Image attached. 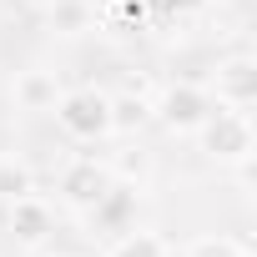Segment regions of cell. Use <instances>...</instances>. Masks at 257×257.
<instances>
[{"mask_svg": "<svg viewBox=\"0 0 257 257\" xmlns=\"http://www.w3.org/2000/svg\"><path fill=\"white\" fill-rule=\"evenodd\" d=\"M187 257H247V247L232 242V237H197L187 247Z\"/></svg>", "mask_w": 257, "mask_h": 257, "instance_id": "cell-12", "label": "cell"}, {"mask_svg": "<svg viewBox=\"0 0 257 257\" xmlns=\"http://www.w3.org/2000/svg\"><path fill=\"white\" fill-rule=\"evenodd\" d=\"M212 91H217L222 106L247 111V106L257 101V61H252V56H227V61L217 66V76H212Z\"/></svg>", "mask_w": 257, "mask_h": 257, "instance_id": "cell-5", "label": "cell"}, {"mask_svg": "<svg viewBox=\"0 0 257 257\" xmlns=\"http://www.w3.org/2000/svg\"><path fill=\"white\" fill-rule=\"evenodd\" d=\"M197 137H202V152L217 162V167H242L252 162V121L247 111H212L202 126H197Z\"/></svg>", "mask_w": 257, "mask_h": 257, "instance_id": "cell-2", "label": "cell"}, {"mask_svg": "<svg viewBox=\"0 0 257 257\" xmlns=\"http://www.w3.org/2000/svg\"><path fill=\"white\" fill-rule=\"evenodd\" d=\"M51 16H56V26H61V31H81V21H86V11H81V6H71V0H56Z\"/></svg>", "mask_w": 257, "mask_h": 257, "instance_id": "cell-13", "label": "cell"}, {"mask_svg": "<svg viewBox=\"0 0 257 257\" xmlns=\"http://www.w3.org/2000/svg\"><path fill=\"white\" fill-rule=\"evenodd\" d=\"M212 111H217L212 91H202V86H192V81H177V86H167V91L152 101V121H162L167 132H177V137H192Z\"/></svg>", "mask_w": 257, "mask_h": 257, "instance_id": "cell-3", "label": "cell"}, {"mask_svg": "<svg viewBox=\"0 0 257 257\" xmlns=\"http://www.w3.org/2000/svg\"><path fill=\"white\" fill-rule=\"evenodd\" d=\"M31 192H36V172L21 157H6V162H0V202H21Z\"/></svg>", "mask_w": 257, "mask_h": 257, "instance_id": "cell-9", "label": "cell"}, {"mask_svg": "<svg viewBox=\"0 0 257 257\" xmlns=\"http://www.w3.org/2000/svg\"><path fill=\"white\" fill-rule=\"evenodd\" d=\"M51 207L31 192V197H21V202H11V212H6V232L21 242V247H41L46 237H51Z\"/></svg>", "mask_w": 257, "mask_h": 257, "instance_id": "cell-6", "label": "cell"}, {"mask_svg": "<svg viewBox=\"0 0 257 257\" xmlns=\"http://www.w3.org/2000/svg\"><path fill=\"white\" fill-rule=\"evenodd\" d=\"M46 257H71V252H46Z\"/></svg>", "mask_w": 257, "mask_h": 257, "instance_id": "cell-16", "label": "cell"}, {"mask_svg": "<svg viewBox=\"0 0 257 257\" xmlns=\"http://www.w3.org/2000/svg\"><path fill=\"white\" fill-rule=\"evenodd\" d=\"M56 96H61V86H56L51 71H26V76L16 81V101H21L26 111H51Z\"/></svg>", "mask_w": 257, "mask_h": 257, "instance_id": "cell-7", "label": "cell"}, {"mask_svg": "<svg viewBox=\"0 0 257 257\" xmlns=\"http://www.w3.org/2000/svg\"><path fill=\"white\" fill-rule=\"evenodd\" d=\"M152 16V0H111L106 6V26L111 31H142Z\"/></svg>", "mask_w": 257, "mask_h": 257, "instance_id": "cell-11", "label": "cell"}, {"mask_svg": "<svg viewBox=\"0 0 257 257\" xmlns=\"http://www.w3.org/2000/svg\"><path fill=\"white\" fill-rule=\"evenodd\" d=\"M21 6H26V11H51L56 0H21Z\"/></svg>", "mask_w": 257, "mask_h": 257, "instance_id": "cell-15", "label": "cell"}, {"mask_svg": "<svg viewBox=\"0 0 257 257\" xmlns=\"http://www.w3.org/2000/svg\"><path fill=\"white\" fill-rule=\"evenodd\" d=\"M152 121V101L142 91H121L111 96V132H142Z\"/></svg>", "mask_w": 257, "mask_h": 257, "instance_id": "cell-8", "label": "cell"}, {"mask_svg": "<svg viewBox=\"0 0 257 257\" xmlns=\"http://www.w3.org/2000/svg\"><path fill=\"white\" fill-rule=\"evenodd\" d=\"M51 111H56V126L71 142H101V137H111V96L96 91V86L61 91Z\"/></svg>", "mask_w": 257, "mask_h": 257, "instance_id": "cell-1", "label": "cell"}, {"mask_svg": "<svg viewBox=\"0 0 257 257\" xmlns=\"http://www.w3.org/2000/svg\"><path fill=\"white\" fill-rule=\"evenodd\" d=\"M106 192H111V172H106L96 157H76V162L61 167V197H66L71 207H86V212H91Z\"/></svg>", "mask_w": 257, "mask_h": 257, "instance_id": "cell-4", "label": "cell"}, {"mask_svg": "<svg viewBox=\"0 0 257 257\" xmlns=\"http://www.w3.org/2000/svg\"><path fill=\"white\" fill-rule=\"evenodd\" d=\"M162 6H172V11H202L207 0H162Z\"/></svg>", "mask_w": 257, "mask_h": 257, "instance_id": "cell-14", "label": "cell"}, {"mask_svg": "<svg viewBox=\"0 0 257 257\" xmlns=\"http://www.w3.org/2000/svg\"><path fill=\"white\" fill-rule=\"evenodd\" d=\"M106 257H167V242L147 227H126V237L106 252Z\"/></svg>", "mask_w": 257, "mask_h": 257, "instance_id": "cell-10", "label": "cell"}]
</instances>
